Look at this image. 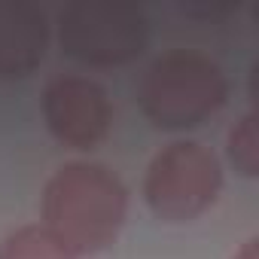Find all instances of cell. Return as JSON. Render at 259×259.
Segmentation results:
<instances>
[{"label": "cell", "instance_id": "obj_1", "mask_svg": "<svg viewBox=\"0 0 259 259\" xmlns=\"http://www.w3.org/2000/svg\"><path fill=\"white\" fill-rule=\"evenodd\" d=\"M128 217V189L101 162H67L43 186L40 226L73 256L110 250Z\"/></svg>", "mask_w": 259, "mask_h": 259}, {"label": "cell", "instance_id": "obj_2", "mask_svg": "<svg viewBox=\"0 0 259 259\" xmlns=\"http://www.w3.org/2000/svg\"><path fill=\"white\" fill-rule=\"evenodd\" d=\"M229 79L223 67L195 49H171L159 55L141 76L138 104L162 132L198 128L223 110Z\"/></svg>", "mask_w": 259, "mask_h": 259}, {"label": "cell", "instance_id": "obj_3", "mask_svg": "<svg viewBox=\"0 0 259 259\" xmlns=\"http://www.w3.org/2000/svg\"><path fill=\"white\" fill-rule=\"evenodd\" d=\"M141 192L156 220L192 223L217 204L223 192V165L213 150L195 141H174L153 156Z\"/></svg>", "mask_w": 259, "mask_h": 259}, {"label": "cell", "instance_id": "obj_4", "mask_svg": "<svg viewBox=\"0 0 259 259\" xmlns=\"http://www.w3.org/2000/svg\"><path fill=\"white\" fill-rule=\"evenodd\" d=\"M61 49L92 67H119L135 61L150 40V22L128 0H76L58 16Z\"/></svg>", "mask_w": 259, "mask_h": 259}, {"label": "cell", "instance_id": "obj_5", "mask_svg": "<svg viewBox=\"0 0 259 259\" xmlns=\"http://www.w3.org/2000/svg\"><path fill=\"white\" fill-rule=\"evenodd\" d=\"M40 110L49 135L70 150L98 147L107 138L113 122L107 89L89 76H73V73L46 82Z\"/></svg>", "mask_w": 259, "mask_h": 259}, {"label": "cell", "instance_id": "obj_6", "mask_svg": "<svg viewBox=\"0 0 259 259\" xmlns=\"http://www.w3.org/2000/svg\"><path fill=\"white\" fill-rule=\"evenodd\" d=\"M49 46L46 13L31 0H0V79L31 76Z\"/></svg>", "mask_w": 259, "mask_h": 259}, {"label": "cell", "instance_id": "obj_7", "mask_svg": "<svg viewBox=\"0 0 259 259\" xmlns=\"http://www.w3.org/2000/svg\"><path fill=\"white\" fill-rule=\"evenodd\" d=\"M0 259H76L40 223L19 226L0 241Z\"/></svg>", "mask_w": 259, "mask_h": 259}, {"label": "cell", "instance_id": "obj_8", "mask_svg": "<svg viewBox=\"0 0 259 259\" xmlns=\"http://www.w3.org/2000/svg\"><path fill=\"white\" fill-rule=\"evenodd\" d=\"M226 156L238 174H244V177L259 174V119H256V113H244L229 128Z\"/></svg>", "mask_w": 259, "mask_h": 259}, {"label": "cell", "instance_id": "obj_9", "mask_svg": "<svg viewBox=\"0 0 259 259\" xmlns=\"http://www.w3.org/2000/svg\"><path fill=\"white\" fill-rule=\"evenodd\" d=\"M232 259H259V241H256V238H247V241L235 250Z\"/></svg>", "mask_w": 259, "mask_h": 259}]
</instances>
